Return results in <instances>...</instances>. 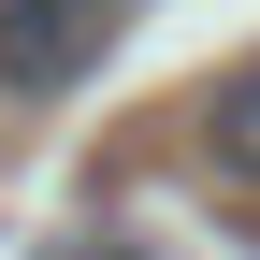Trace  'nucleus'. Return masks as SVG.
<instances>
[{"instance_id":"1","label":"nucleus","mask_w":260,"mask_h":260,"mask_svg":"<svg viewBox=\"0 0 260 260\" xmlns=\"http://www.w3.org/2000/svg\"><path fill=\"white\" fill-rule=\"evenodd\" d=\"M116 29H130V0H0V87L15 102H58V87L102 73Z\"/></svg>"},{"instance_id":"2","label":"nucleus","mask_w":260,"mask_h":260,"mask_svg":"<svg viewBox=\"0 0 260 260\" xmlns=\"http://www.w3.org/2000/svg\"><path fill=\"white\" fill-rule=\"evenodd\" d=\"M203 145H217V174H232V188H260V58L203 102Z\"/></svg>"},{"instance_id":"3","label":"nucleus","mask_w":260,"mask_h":260,"mask_svg":"<svg viewBox=\"0 0 260 260\" xmlns=\"http://www.w3.org/2000/svg\"><path fill=\"white\" fill-rule=\"evenodd\" d=\"M44 260H130V246H116V232H87V246H44Z\"/></svg>"}]
</instances>
